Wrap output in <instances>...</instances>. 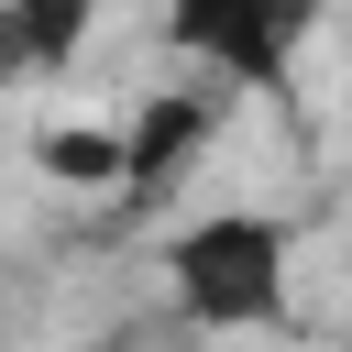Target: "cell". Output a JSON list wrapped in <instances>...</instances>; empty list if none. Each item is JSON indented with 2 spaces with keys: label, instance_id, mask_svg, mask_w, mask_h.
<instances>
[{
  "label": "cell",
  "instance_id": "obj_5",
  "mask_svg": "<svg viewBox=\"0 0 352 352\" xmlns=\"http://www.w3.org/2000/svg\"><path fill=\"white\" fill-rule=\"evenodd\" d=\"M33 165L77 198H121V121H55L33 132Z\"/></svg>",
  "mask_w": 352,
  "mask_h": 352
},
{
  "label": "cell",
  "instance_id": "obj_1",
  "mask_svg": "<svg viewBox=\"0 0 352 352\" xmlns=\"http://www.w3.org/2000/svg\"><path fill=\"white\" fill-rule=\"evenodd\" d=\"M286 264H297V231L275 209H209L165 242V297L198 319V330H286Z\"/></svg>",
  "mask_w": 352,
  "mask_h": 352
},
{
  "label": "cell",
  "instance_id": "obj_4",
  "mask_svg": "<svg viewBox=\"0 0 352 352\" xmlns=\"http://www.w3.org/2000/svg\"><path fill=\"white\" fill-rule=\"evenodd\" d=\"M99 33V0H0V88L11 77H66Z\"/></svg>",
  "mask_w": 352,
  "mask_h": 352
},
{
  "label": "cell",
  "instance_id": "obj_6",
  "mask_svg": "<svg viewBox=\"0 0 352 352\" xmlns=\"http://www.w3.org/2000/svg\"><path fill=\"white\" fill-rule=\"evenodd\" d=\"M330 352H352V341H330Z\"/></svg>",
  "mask_w": 352,
  "mask_h": 352
},
{
  "label": "cell",
  "instance_id": "obj_3",
  "mask_svg": "<svg viewBox=\"0 0 352 352\" xmlns=\"http://www.w3.org/2000/svg\"><path fill=\"white\" fill-rule=\"evenodd\" d=\"M220 110H231V88H143L132 121H121V209H165L198 176Z\"/></svg>",
  "mask_w": 352,
  "mask_h": 352
},
{
  "label": "cell",
  "instance_id": "obj_2",
  "mask_svg": "<svg viewBox=\"0 0 352 352\" xmlns=\"http://www.w3.org/2000/svg\"><path fill=\"white\" fill-rule=\"evenodd\" d=\"M330 0H165V44L209 88H286Z\"/></svg>",
  "mask_w": 352,
  "mask_h": 352
}]
</instances>
